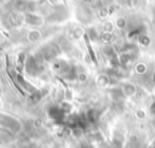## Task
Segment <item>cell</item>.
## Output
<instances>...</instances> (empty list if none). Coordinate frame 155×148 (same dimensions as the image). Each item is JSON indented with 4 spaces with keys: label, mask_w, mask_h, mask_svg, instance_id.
<instances>
[{
    "label": "cell",
    "mask_w": 155,
    "mask_h": 148,
    "mask_svg": "<svg viewBox=\"0 0 155 148\" xmlns=\"http://www.w3.org/2000/svg\"><path fill=\"white\" fill-rule=\"evenodd\" d=\"M44 17L38 15V13H33V12H27L24 13V23L31 25V27H40L44 24Z\"/></svg>",
    "instance_id": "cell-6"
},
{
    "label": "cell",
    "mask_w": 155,
    "mask_h": 148,
    "mask_svg": "<svg viewBox=\"0 0 155 148\" xmlns=\"http://www.w3.org/2000/svg\"><path fill=\"white\" fill-rule=\"evenodd\" d=\"M127 1L128 0H115V2L117 5H127Z\"/></svg>",
    "instance_id": "cell-16"
},
{
    "label": "cell",
    "mask_w": 155,
    "mask_h": 148,
    "mask_svg": "<svg viewBox=\"0 0 155 148\" xmlns=\"http://www.w3.org/2000/svg\"><path fill=\"white\" fill-rule=\"evenodd\" d=\"M121 91H122V95H124L125 97H132V96L136 95L137 87H136V85L132 84V82H126V84L122 85Z\"/></svg>",
    "instance_id": "cell-8"
},
{
    "label": "cell",
    "mask_w": 155,
    "mask_h": 148,
    "mask_svg": "<svg viewBox=\"0 0 155 148\" xmlns=\"http://www.w3.org/2000/svg\"><path fill=\"white\" fill-rule=\"evenodd\" d=\"M96 81L99 86H108L109 82H110V76L108 74H99L97 78H96Z\"/></svg>",
    "instance_id": "cell-10"
},
{
    "label": "cell",
    "mask_w": 155,
    "mask_h": 148,
    "mask_svg": "<svg viewBox=\"0 0 155 148\" xmlns=\"http://www.w3.org/2000/svg\"><path fill=\"white\" fill-rule=\"evenodd\" d=\"M0 127L11 132V133H19L23 129V125L18 118L8 113H0Z\"/></svg>",
    "instance_id": "cell-1"
},
{
    "label": "cell",
    "mask_w": 155,
    "mask_h": 148,
    "mask_svg": "<svg viewBox=\"0 0 155 148\" xmlns=\"http://www.w3.org/2000/svg\"><path fill=\"white\" fill-rule=\"evenodd\" d=\"M70 68H71V67H70L65 61H62V59H58V58L51 61V69H52L54 73H57V74L67 75L68 72L70 70Z\"/></svg>",
    "instance_id": "cell-4"
},
{
    "label": "cell",
    "mask_w": 155,
    "mask_h": 148,
    "mask_svg": "<svg viewBox=\"0 0 155 148\" xmlns=\"http://www.w3.org/2000/svg\"><path fill=\"white\" fill-rule=\"evenodd\" d=\"M76 17L81 23H88L92 19V11L87 5H80L76 10Z\"/></svg>",
    "instance_id": "cell-5"
},
{
    "label": "cell",
    "mask_w": 155,
    "mask_h": 148,
    "mask_svg": "<svg viewBox=\"0 0 155 148\" xmlns=\"http://www.w3.org/2000/svg\"><path fill=\"white\" fill-rule=\"evenodd\" d=\"M24 68L28 74L39 75L44 68V59L40 56V53H34V55L28 56L25 59V63H24Z\"/></svg>",
    "instance_id": "cell-2"
},
{
    "label": "cell",
    "mask_w": 155,
    "mask_h": 148,
    "mask_svg": "<svg viewBox=\"0 0 155 148\" xmlns=\"http://www.w3.org/2000/svg\"><path fill=\"white\" fill-rule=\"evenodd\" d=\"M150 38L147 35V34H142L140 36H138V42L140 44V45H144V46H148L149 44H150Z\"/></svg>",
    "instance_id": "cell-14"
},
{
    "label": "cell",
    "mask_w": 155,
    "mask_h": 148,
    "mask_svg": "<svg viewBox=\"0 0 155 148\" xmlns=\"http://www.w3.org/2000/svg\"><path fill=\"white\" fill-rule=\"evenodd\" d=\"M99 39L105 44H110L113 40H114V35H113V32H103L101 35H99Z\"/></svg>",
    "instance_id": "cell-11"
},
{
    "label": "cell",
    "mask_w": 155,
    "mask_h": 148,
    "mask_svg": "<svg viewBox=\"0 0 155 148\" xmlns=\"http://www.w3.org/2000/svg\"><path fill=\"white\" fill-rule=\"evenodd\" d=\"M1 1H4V0H1Z\"/></svg>",
    "instance_id": "cell-20"
},
{
    "label": "cell",
    "mask_w": 155,
    "mask_h": 148,
    "mask_svg": "<svg viewBox=\"0 0 155 148\" xmlns=\"http://www.w3.org/2000/svg\"><path fill=\"white\" fill-rule=\"evenodd\" d=\"M7 23L11 27H17L21 25L22 23H24V13H19V12H13L10 13L7 16Z\"/></svg>",
    "instance_id": "cell-7"
},
{
    "label": "cell",
    "mask_w": 155,
    "mask_h": 148,
    "mask_svg": "<svg viewBox=\"0 0 155 148\" xmlns=\"http://www.w3.org/2000/svg\"><path fill=\"white\" fill-rule=\"evenodd\" d=\"M59 52H61L59 46H58L57 44L51 42V44L44 45V46L41 47V50H40L39 53H40V56L42 57L44 61H53V59L58 58Z\"/></svg>",
    "instance_id": "cell-3"
},
{
    "label": "cell",
    "mask_w": 155,
    "mask_h": 148,
    "mask_svg": "<svg viewBox=\"0 0 155 148\" xmlns=\"http://www.w3.org/2000/svg\"><path fill=\"white\" fill-rule=\"evenodd\" d=\"M4 39H5V35H4V34H2V32L0 30V41H2Z\"/></svg>",
    "instance_id": "cell-18"
},
{
    "label": "cell",
    "mask_w": 155,
    "mask_h": 148,
    "mask_svg": "<svg viewBox=\"0 0 155 148\" xmlns=\"http://www.w3.org/2000/svg\"><path fill=\"white\" fill-rule=\"evenodd\" d=\"M99 39L98 36V33H97V29L94 27H91L88 30H87V40H91V41H97Z\"/></svg>",
    "instance_id": "cell-12"
},
{
    "label": "cell",
    "mask_w": 155,
    "mask_h": 148,
    "mask_svg": "<svg viewBox=\"0 0 155 148\" xmlns=\"http://www.w3.org/2000/svg\"><path fill=\"white\" fill-rule=\"evenodd\" d=\"M134 70H136V73H138V74H144V73L147 72V66H145V63H143V62L137 63L136 67H134Z\"/></svg>",
    "instance_id": "cell-15"
},
{
    "label": "cell",
    "mask_w": 155,
    "mask_h": 148,
    "mask_svg": "<svg viewBox=\"0 0 155 148\" xmlns=\"http://www.w3.org/2000/svg\"><path fill=\"white\" fill-rule=\"evenodd\" d=\"M128 22L126 19V17H117L116 18V22H115V27L119 28V29H125L127 27Z\"/></svg>",
    "instance_id": "cell-13"
},
{
    "label": "cell",
    "mask_w": 155,
    "mask_h": 148,
    "mask_svg": "<svg viewBox=\"0 0 155 148\" xmlns=\"http://www.w3.org/2000/svg\"><path fill=\"white\" fill-rule=\"evenodd\" d=\"M151 113H155V103H153L151 106Z\"/></svg>",
    "instance_id": "cell-19"
},
{
    "label": "cell",
    "mask_w": 155,
    "mask_h": 148,
    "mask_svg": "<svg viewBox=\"0 0 155 148\" xmlns=\"http://www.w3.org/2000/svg\"><path fill=\"white\" fill-rule=\"evenodd\" d=\"M137 115H138V118H143V116H144L143 110H138V112H137Z\"/></svg>",
    "instance_id": "cell-17"
},
{
    "label": "cell",
    "mask_w": 155,
    "mask_h": 148,
    "mask_svg": "<svg viewBox=\"0 0 155 148\" xmlns=\"http://www.w3.org/2000/svg\"><path fill=\"white\" fill-rule=\"evenodd\" d=\"M41 39V32L39 29H30L27 33V40L29 42H38Z\"/></svg>",
    "instance_id": "cell-9"
}]
</instances>
